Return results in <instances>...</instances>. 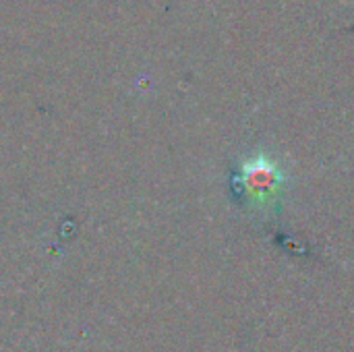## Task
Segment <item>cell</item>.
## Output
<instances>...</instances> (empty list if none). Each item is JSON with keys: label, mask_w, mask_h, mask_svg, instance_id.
<instances>
[{"label": "cell", "mask_w": 354, "mask_h": 352, "mask_svg": "<svg viewBox=\"0 0 354 352\" xmlns=\"http://www.w3.org/2000/svg\"><path fill=\"white\" fill-rule=\"evenodd\" d=\"M241 178H243V187L255 197H261V195H270L274 193V189L280 185V170L266 158H257V160H251L243 166V172H241Z\"/></svg>", "instance_id": "cell-1"}]
</instances>
